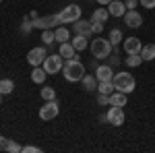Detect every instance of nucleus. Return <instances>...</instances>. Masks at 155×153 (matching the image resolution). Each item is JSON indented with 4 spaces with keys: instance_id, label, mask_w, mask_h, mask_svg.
<instances>
[{
    "instance_id": "f257e3e1",
    "label": "nucleus",
    "mask_w": 155,
    "mask_h": 153,
    "mask_svg": "<svg viewBox=\"0 0 155 153\" xmlns=\"http://www.w3.org/2000/svg\"><path fill=\"white\" fill-rule=\"evenodd\" d=\"M62 75L68 83H79L85 77V64L79 58H68L64 60V66H62Z\"/></svg>"
},
{
    "instance_id": "f03ea898",
    "label": "nucleus",
    "mask_w": 155,
    "mask_h": 153,
    "mask_svg": "<svg viewBox=\"0 0 155 153\" xmlns=\"http://www.w3.org/2000/svg\"><path fill=\"white\" fill-rule=\"evenodd\" d=\"M114 87H116V91H122V93H132L134 91V87H137V81H134V77H132L130 72H114Z\"/></svg>"
},
{
    "instance_id": "7ed1b4c3",
    "label": "nucleus",
    "mask_w": 155,
    "mask_h": 153,
    "mask_svg": "<svg viewBox=\"0 0 155 153\" xmlns=\"http://www.w3.org/2000/svg\"><path fill=\"white\" fill-rule=\"evenodd\" d=\"M112 50H114V46L107 37H97V39L91 42V54H93L95 60H106L112 54Z\"/></svg>"
},
{
    "instance_id": "20e7f679",
    "label": "nucleus",
    "mask_w": 155,
    "mask_h": 153,
    "mask_svg": "<svg viewBox=\"0 0 155 153\" xmlns=\"http://www.w3.org/2000/svg\"><path fill=\"white\" fill-rule=\"evenodd\" d=\"M81 6L79 4H68V6H64L60 12H56V17H58V23L64 25V23H74V21H79L81 19Z\"/></svg>"
},
{
    "instance_id": "39448f33",
    "label": "nucleus",
    "mask_w": 155,
    "mask_h": 153,
    "mask_svg": "<svg viewBox=\"0 0 155 153\" xmlns=\"http://www.w3.org/2000/svg\"><path fill=\"white\" fill-rule=\"evenodd\" d=\"M44 71L48 75H56V72H62V66H64V58L60 54H48L46 60H44Z\"/></svg>"
},
{
    "instance_id": "423d86ee",
    "label": "nucleus",
    "mask_w": 155,
    "mask_h": 153,
    "mask_svg": "<svg viewBox=\"0 0 155 153\" xmlns=\"http://www.w3.org/2000/svg\"><path fill=\"white\" fill-rule=\"evenodd\" d=\"M60 112V106L56 99H50V101H46L44 106L39 108V120H44V122H50V120H54V118L58 116Z\"/></svg>"
},
{
    "instance_id": "0eeeda50",
    "label": "nucleus",
    "mask_w": 155,
    "mask_h": 153,
    "mask_svg": "<svg viewBox=\"0 0 155 153\" xmlns=\"http://www.w3.org/2000/svg\"><path fill=\"white\" fill-rule=\"evenodd\" d=\"M46 56H48V48H44V46L31 48L29 54H27V62H29L31 66H41L44 60H46Z\"/></svg>"
},
{
    "instance_id": "6e6552de",
    "label": "nucleus",
    "mask_w": 155,
    "mask_h": 153,
    "mask_svg": "<svg viewBox=\"0 0 155 153\" xmlns=\"http://www.w3.org/2000/svg\"><path fill=\"white\" fill-rule=\"evenodd\" d=\"M31 23H33V29H52V27H56L58 23V17L56 15H48V17H35V19H31Z\"/></svg>"
},
{
    "instance_id": "1a4fd4ad",
    "label": "nucleus",
    "mask_w": 155,
    "mask_h": 153,
    "mask_svg": "<svg viewBox=\"0 0 155 153\" xmlns=\"http://www.w3.org/2000/svg\"><path fill=\"white\" fill-rule=\"evenodd\" d=\"M106 116H107V124H112V126H122L124 124V110L120 106H112Z\"/></svg>"
},
{
    "instance_id": "9d476101",
    "label": "nucleus",
    "mask_w": 155,
    "mask_h": 153,
    "mask_svg": "<svg viewBox=\"0 0 155 153\" xmlns=\"http://www.w3.org/2000/svg\"><path fill=\"white\" fill-rule=\"evenodd\" d=\"M143 50V42L139 37H126L124 39V52L126 54H141Z\"/></svg>"
},
{
    "instance_id": "9b49d317",
    "label": "nucleus",
    "mask_w": 155,
    "mask_h": 153,
    "mask_svg": "<svg viewBox=\"0 0 155 153\" xmlns=\"http://www.w3.org/2000/svg\"><path fill=\"white\" fill-rule=\"evenodd\" d=\"M124 23L128 25L130 29H137V27L143 25V17H141L137 11H126L124 12Z\"/></svg>"
},
{
    "instance_id": "f8f14e48",
    "label": "nucleus",
    "mask_w": 155,
    "mask_h": 153,
    "mask_svg": "<svg viewBox=\"0 0 155 153\" xmlns=\"http://www.w3.org/2000/svg\"><path fill=\"white\" fill-rule=\"evenodd\" d=\"M107 11H110V17H124V12L128 8H126V4L122 0H112L107 4Z\"/></svg>"
},
{
    "instance_id": "ddd939ff",
    "label": "nucleus",
    "mask_w": 155,
    "mask_h": 153,
    "mask_svg": "<svg viewBox=\"0 0 155 153\" xmlns=\"http://www.w3.org/2000/svg\"><path fill=\"white\" fill-rule=\"evenodd\" d=\"M95 77H97V81H112L114 79V71H112L110 64H101V66L95 68Z\"/></svg>"
},
{
    "instance_id": "4468645a",
    "label": "nucleus",
    "mask_w": 155,
    "mask_h": 153,
    "mask_svg": "<svg viewBox=\"0 0 155 153\" xmlns=\"http://www.w3.org/2000/svg\"><path fill=\"white\" fill-rule=\"evenodd\" d=\"M72 31H74V33H81V35H91V33H93V31H91V21H83V19L74 21V23H72Z\"/></svg>"
},
{
    "instance_id": "2eb2a0df",
    "label": "nucleus",
    "mask_w": 155,
    "mask_h": 153,
    "mask_svg": "<svg viewBox=\"0 0 155 153\" xmlns=\"http://www.w3.org/2000/svg\"><path fill=\"white\" fill-rule=\"evenodd\" d=\"M58 54H60V56H62L64 60H68V58H79V56H77V50H74V46H72L71 42H64V44H60Z\"/></svg>"
},
{
    "instance_id": "dca6fc26",
    "label": "nucleus",
    "mask_w": 155,
    "mask_h": 153,
    "mask_svg": "<svg viewBox=\"0 0 155 153\" xmlns=\"http://www.w3.org/2000/svg\"><path fill=\"white\" fill-rule=\"evenodd\" d=\"M107 19H110V11H107L106 6L95 8V11L91 12V21H93V23H106Z\"/></svg>"
},
{
    "instance_id": "f3484780",
    "label": "nucleus",
    "mask_w": 155,
    "mask_h": 153,
    "mask_svg": "<svg viewBox=\"0 0 155 153\" xmlns=\"http://www.w3.org/2000/svg\"><path fill=\"white\" fill-rule=\"evenodd\" d=\"M87 39H89V35H81V33H74V37H72V46H74V50H77V52H83L85 48L89 46V42H87Z\"/></svg>"
},
{
    "instance_id": "a211bd4d",
    "label": "nucleus",
    "mask_w": 155,
    "mask_h": 153,
    "mask_svg": "<svg viewBox=\"0 0 155 153\" xmlns=\"http://www.w3.org/2000/svg\"><path fill=\"white\" fill-rule=\"evenodd\" d=\"M81 83H83V87H85V91H97V77L95 75H87L85 72V77L81 79Z\"/></svg>"
},
{
    "instance_id": "6ab92c4d",
    "label": "nucleus",
    "mask_w": 155,
    "mask_h": 153,
    "mask_svg": "<svg viewBox=\"0 0 155 153\" xmlns=\"http://www.w3.org/2000/svg\"><path fill=\"white\" fill-rule=\"evenodd\" d=\"M46 77H48V72L44 71V66H33V71H31V81L35 83V85H41V83L46 81Z\"/></svg>"
},
{
    "instance_id": "aec40b11",
    "label": "nucleus",
    "mask_w": 155,
    "mask_h": 153,
    "mask_svg": "<svg viewBox=\"0 0 155 153\" xmlns=\"http://www.w3.org/2000/svg\"><path fill=\"white\" fill-rule=\"evenodd\" d=\"M126 93H122V91H114V93L110 95V106H120V108H124L126 106Z\"/></svg>"
},
{
    "instance_id": "412c9836",
    "label": "nucleus",
    "mask_w": 155,
    "mask_h": 153,
    "mask_svg": "<svg viewBox=\"0 0 155 153\" xmlns=\"http://www.w3.org/2000/svg\"><path fill=\"white\" fill-rule=\"evenodd\" d=\"M141 56H143L145 62H151V60H155V44H145L143 50H141Z\"/></svg>"
},
{
    "instance_id": "4be33fe9",
    "label": "nucleus",
    "mask_w": 155,
    "mask_h": 153,
    "mask_svg": "<svg viewBox=\"0 0 155 153\" xmlns=\"http://www.w3.org/2000/svg\"><path fill=\"white\" fill-rule=\"evenodd\" d=\"M114 91H116V87H114V83H112V81H99V83H97V93L112 95Z\"/></svg>"
},
{
    "instance_id": "5701e85b",
    "label": "nucleus",
    "mask_w": 155,
    "mask_h": 153,
    "mask_svg": "<svg viewBox=\"0 0 155 153\" xmlns=\"http://www.w3.org/2000/svg\"><path fill=\"white\" fill-rule=\"evenodd\" d=\"M145 60L141 54H128V58H126V66L128 68H137V66H141Z\"/></svg>"
},
{
    "instance_id": "b1692460",
    "label": "nucleus",
    "mask_w": 155,
    "mask_h": 153,
    "mask_svg": "<svg viewBox=\"0 0 155 153\" xmlns=\"http://www.w3.org/2000/svg\"><path fill=\"white\" fill-rule=\"evenodd\" d=\"M54 33H56V42H58V44L68 42V37H71V31H68L66 27H58V29H54Z\"/></svg>"
},
{
    "instance_id": "393cba45",
    "label": "nucleus",
    "mask_w": 155,
    "mask_h": 153,
    "mask_svg": "<svg viewBox=\"0 0 155 153\" xmlns=\"http://www.w3.org/2000/svg\"><path fill=\"white\" fill-rule=\"evenodd\" d=\"M12 91H15V83H12L11 79H2V81H0V93L11 95Z\"/></svg>"
},
{
    "instance_id": "a878e982",
    "label": "nucleus",
    "mask_w": 155,
    "mask_h": 153,
    "mask_svg": "<svg viewBox=\"0 0 155 153\" xmlns=\"http://www.w3.org/2000/svg\"><path fill=\"white\" fill-rule=\"evenodd\" d=\"M39 95H41V99H44V101L56 99V89H54V87H48V85H46V87H44V89L39 91Z\"/></svg>"
},
{
    "instance_id": "bb28decb",
    "label": "nucleus",
    "mask_w": 155,
    "mask_h": 153,
    "mask_svg": "<svg viewBox=\"0 0 155 153\" xmlns=\"http://www.w3.org/2000/svg\"><path fill=\"white\" fill-rule=\"evenodd\" d=\"M4 151H8V153H21V151H23V147H21L17 141H12V139H6Z\"/></svg>"
},
{
    "instance_id": "cd10ccee",
    "label": "nucleus",
    "mask_w": 155,
    "mask_h": 153,
    "mask_svg": "<svg viewBox=\"0 0 155 153\" xmlns=\"http://www.w3.org/2000/svg\"><path fill=\"white\" fill-rule=\"evenodd\" d=\"M107 39L112 42V46L116 48L120 42H122V31H120V29H112V31H110V35H107Z\"/></svg>"
},
{
    "instance_id": "c85d7f7f",
    "label": "nucleus",
    "mask_w": 155,
    "mask_h": 153,
    "mask_svg": "<svg viewBox=\"0 0 155 153\" xmlns=\"http://www.w3.org/2000/svg\"><path fill=\"white\" fill-rule=\"evenodd\" d=\"M41 39H44V44H54L56 42V33L52 31V29H44V33H41Z\"/></svg>"
},
{
    "instance_id": "c756f323",
    "label": "nucleus",
    "mask_w": 155,
    "mask_h": 153,
    "mask_svg": "<svg viewBox=\"0 0 155 153\" xmlns=\"http://www.w3.org/2000/svg\"><path fill=\"white\" fill-rule=\"evenodd\" d=\"M21 31H23L25 35L33 31V23H31V17H25V19H23V25H21Z\"/></svg>"
},
{
    "instance_id": "7c9ffc66",
    "label": "nucleus",
    "mask_w": 155,
    "mask_h": 153,
    "mask_svg": "<svg viewBox=\"0 0 155 153\" xmlns=\"http://www.w3.org/2000/svg\"><path fill=\"white\" fill-rule=\"evenodd\" d=\"M97 104H99V106H107V104H110V95L99 93L97 95Z\"/></svg>"
},
{
    "instance_id": "2f4dec72",
    "label": "nucleus",
    "mask_w": 155,
    "mask_h": 153,
    "mask_svg": "<svg viewBox=\"0 0 155 153\" xmlns=\"http://www.w3.org/2000/svg\"><path fill=\"white\" fill-rule=\"evenodd\" d=\"M41 149L35 147V145H23V153H39Z\"/></svg>"
},
{
    "instance_id": "473e14b6",
    "label": "nucleus",
    "mask_w": 155,
    "mask_h": 153,
    "mask_svg": "<svg viewBox=\"0 0 155 153\" xmlns=\"http://www.w3.org/2000/svg\"><path fill=\"white\" fill-rule=\"evenodd\" d=\"M91 31H93V33H101V31H104V23H93V21H91Z\"/></svg>"
},
{
    "instance_id": "72a5a7b5",
    "label": "nucleus",
    "mask_w": 155,
    "mask_h": 153,
    "mask_svg": "<svg viewBox=\"0 0 155 153\" xmlns=\"http://www.w3.org/2000/svg\"><path fill=\"white\" fill-rule=\"evenodd\" d=\"M139 2H141V6L149 8V11H151V8H155V0H139Z\"/></svg>"
},
{
    "instance_id": "f704fd0d",
    "label": "nucleus",
    "mask_w": 155,
    "mask_h": 153,
    "mask_svg": "<svg viewBox=\"0 0 155 153\" xmlns=\"http://www.w3.org/2000/svg\"><path fill=\"white\" fill-rule=\"evenodd\" d=\"M124 4H126L128 11H134V6L139 4V0H124Z\"/></svg>"
},
{
    "instance_id": "c9c22d12",
    "label": "nucleus",
    "mask_w": 155,
    "mask_h": 153,
    "mask_svg": "<svg viewBox=\"0 0 155 153\" xmlns=\"http://www.w3.org/2000/svg\"><path fill=\"white\" fill-rule=\"evenodd\" d=\"M4 145H6V137L0 135V151H4Z\"/></svg>"
},
{
    "instance_id": "e433bc0d",
    "label": "nucleus",
    "mask_w": 155,
    "mask_h": 153,
    "mask_svg": "<svg viewBox=\"0 0 155 153\" xmlns=\"http://www.w3.org/2000/svg\"><path fill=\"white\" fill-rule=\"evenodd\" d=\"M97 2H99V4H101V6H107V4H110V2H112V0H97Z\"/></svg>"
},
{
    "instance_id": "4c0bfd02",
    "label": "nucleus",
    "mask_w": 155,
    "mask_h": 153,
    "mask_svg": "<svg viewBox=\"0 0 155 153\" xmlns=\"http://www.w3.org/2000/svg\"><path fill=\"white\" fill-rule=\"evenodd\" d=\"M2 97H4V95H2V93H0V104H2Z\"/></svg>"
}]
</instances>
